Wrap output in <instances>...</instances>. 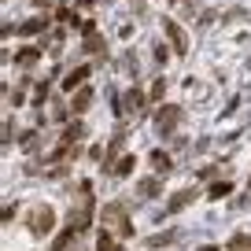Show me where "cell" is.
I'll list each match as a JSON object with an SVG mask.
<instances>
[{"mask_svg": "<svg viewBox=\"0 0 251 251\" xmlns=\"http://www.w3.org/2000/svg\"><path fill=\"white\" fill-rule=\"evenodd\" d=\"M89 103H93V89H78L74 100H71V111H85Z\"/></svg>", "mask_w": 251, "mask_h": 251, "instance_id": "8992f818", "label": "cell"}, {"mask_svg": "<svg viewBox=\"0 0 251 251\" xmlns=\"http://www.w3.org/2000/svg\"><path fill=\"white\" fill-rule=\"evenodd\" d=\"M19 63H23V67H33V63H37V48H23V52H19Z\"/></svg>", "mask_w": 251, "mask_h": 251, "instance_id": "9a60e30c", "label": "cell"}, {"mask_svg": "<svg viewBox=\"0 0 251 251\" xmlns=\"http://www.w3.org/2000/svg\"><path fill=\"white\" fill-rule=\"evenodd\" d=\"M126 107L133 111V115L144 107V93H141V89H129V93H126Z\"/></svg>", "mask_w": 251, "mask_h": 251, "instance_id": "ba28073f", "label": "cell"}, {"mask_svg": "<svg viewBox=\"0 0 251 251\" xmlns=\"http://www.w3.org/2000/svg\"><path fill=\"white\" fill-rule=\"evenodd\" d=\"M85 48H89V52H100V48H103V41H100V37H96V33H93V37H89V45H85Z\"/></svg>", "mask_w": 251, "mask_h": 251, "instance_id": "d6986e66", "label": "cell"}, {"mask_svg": "<svg viewBox=\"0 0 251 251\" xmlns=\"http://www.w3.org/2000/svg\"><path fill=\"white\" fill-rule=\"evenodd\" d=\"M96 251H126V248H122V244H118L111 233H103L100 240H96Z\"/></svg>", "mask_w": 251, "mask_h": 251, "instance_id": "9c48e42d", "label": "cell"}, {"mask_svg": "<svg viewBox=\"0 0 251 251\" xmlns=\"http://www.w3.org/2000/svg\"><path fill=\"white\" fill-rule=\"evenodd\" d=\"M137 192H141V196H155L159 185H155V181H141V185H137Z\"/></svg>", "mask_w": 251, "mask_h": 251, "instance_id": "2e32d148", "label": "cell"}, {"mask_svg": "<svg viewBox=\"0 0 251 251\" xmlns=\"http://www.w3.org/2000/svg\"><path fill=\"white\" fill-rule=\"evenodd\" d=\"M248 244H251V236H233V240H229V248H233V251H240V248H248Z\"/></svg>", "mask_w": 251, "mask_h": 251, "instance_id": "e0dca14e", "label": "cell"}, {"mask_svg": "<svg viewBox=\"0 0 251 251\" xmlns=\"http://www.w3.org/2000/svg\"><path fill=\"white\" fill-rule=\"evenodd\" d=\"M229 192H233V185H229V181H214L207 196H211V200H222V196H229Z\"/></svg>", "mask_w": 251, "mask_h": 251, "instance_id": "4fadbf2b", "label": "cell"}, {"mask_svg": "<svg viewBox=\"0 0 251 251\" xmlns=\"http://www.w3.org/2000/svg\"><path fill=\"white\" fill-rule=\"evenodd\" d=\"M248 185H251V181H248Z\"/></svg>", "mask_w": 251, "mask_h": 251, "instance_id": "44dd1931", "label": "cell"}, {"mask_svg": "<svg viewBox=\"0 0 251 251\" xmlns=\"http://www.w3.org/2000/svg\"><path fill=\"white\" fill-rule=\"evenodd\" d=\"M81 33H85V37H93V33H96V26H93V19H81Z\"/></svg>", "mask_w": 251, "mask_h": 251, "instance_id": "ac0fdd59", "label": "cell"}, {"mask_svg": "<svg viewBox=\"0 0 251 251\" xmlns=\"http://www.w3.org/2000/svg\"><path fill=\"white\" fill-rule=\"evenodd\" d=\"M148 159H151V166H155L159 174H166V170H170V155H166V151H151Z\"/></svg>", "mask_w": 251, "mask_h": 251, "instance_id": "7c38bea8", "label": "cell"}, {"mask_svg": "<svg viewBox=\"0 0 251 251\" xmlns=\"http://www.w3.org/2000/svg\"><path fill=\"white\" fill-rule=\"evenodd\" d=\"M192 196H196L192 188H185V192H177V196L170 200V207H166V211H170V214H174V211H181V207H185V203H188V200H192Z\"/></svg>", "mask_w": 251, "mask_h": 251, "instance_id": "30bf717a", "label": "cell"}, {"mask_svg": "<svg viewBox=\"0 0 251 251\" xmlns=\"http://www.w3.org/2000/svg\"><path fill=\"white\" fill-rule=\"evenodd\" d=\"M74 233H81V229H78V226H71V229H63V233H59V236H55V244H52V251H67V244H71V240H74Z\"/></svg>", "mask_w": 251, "mask_h": 251, "instance_id": "52a82bcc", "label": "cell"}, {"mask_svg": "<svg viewBox=\"0 0 251 251\" xmlns=\"http://www.w3.org/2000/svg\"><path fill=\"white\" fill-rule=\"evenodd\" d=\"M163 30H166V37H170L174 52L185 55V52H188V41H185V33H181V26H177V23H163Z\"/></svg>", "mask_w": 251, "mask_h": 251, "instance_id": "3957f363", "label": "cell"}, {"mask_svg": "<svg viewBox=\"0 0 251 251\" xmlns=\"http://www.w3.org/2000/svg\"><path fill=\"white\" fill-rule=\"evenodd\" d=\"M45 19H30V23H23V26H19V33H41V30H45Z\"/></svg>", "mask_w": 251, "mask_h": 251, "instance_id": "5bb4252c", "label": "cell"}, {"mask_svg": "<svg viewBox=\"0 0 251 251\" xmlns=\"http://www.w3.org/2000/svg\"><path fill=\"white\" fill-rule=\"evenodd\" d=\"M100 218H103V226H107L115 236H122V240H126V236H133V226H129V214H126L122 203H107L100 211Z\"/></svg>", "mask_w": 251, "mask_h": 251, "instance_id": "6da1fadb", "label": "cell"}, {"mask_svg": "<svg viewBox=\"0 0 251 251\" xmlns=\"http://www.w3.org/2000/svg\"><path fill=\"white\" fill-rule=\"evenodd\" d=\"M177 122H181V111H177V107H159V115H155V126H159V133L174 129Z\"/></svg>", "mask_w": 251, "mask_h": 251, "instance_id": "277c9868", "label": "cell"}, {"mask_svg": "<svg viewBox=\"0 0 251 251\" xmlns=\"http://www.w3.org/2000/svg\"><path fill=\"white\" fill-rule=\"evenodd\" d=\"M26 226H30L37 236L52 233V226H55V214H52V207H45V203H41V207H33V211H30V222H26Z\"/></svg>", "mask_w": 251, "mask_h": 251, "instance_id": "7a4b0ae2", "label": "cell"}, {"mask_svg": "<svg viewBox=\"0 0 251 251\" xmlns=\"http://www.w3.org/2000/svg\"><path fill=\"white\" fill-rule=\"evenodd\" d=\"M85 78H89V67H74V71L67 74V81H63V89H78Z\"/></svg>", "mask_w": 251, "mask_h": 251, "instance_id": "5b68a950", "label": "cell"}, {"mask_svg": "<svg viewBox=\"0 0 251 251\" xmlns=\"http://www.w3.org/2000/svg\"><path fill=\"white\" fill-rule=\"evenodd\" d=\"M200 251H214V248H200Z\"/></svg>", "mask_w": 251, "mask_h": 251, "instance_id": "ffe728a7", "label": "cell"}, {"mask_svg": "<svg viewBox=\"0 0 251 251\" xmlns=\"http://www.w3.org/2000/svg\"><path fill=\"white\" fill-rule=\"evenodd\" d=\"M133 166H137V159H133V155H126V159H118V163H115V170H111V174H115V177H126Z\"/></svg>", "mask_w": 251, "mask_h": 251, "instance_id": "8fae6325", "label": "cell"}]
</instances>
